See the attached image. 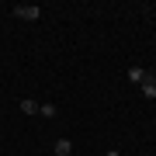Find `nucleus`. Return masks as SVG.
<instances>
[{
    "mask_svg": "<svg viewBox=\"0 0 156 156\" xmlns=\"http://www.w3.org/2000/svg\"><path fill=\"white\" fill-rule=\"evenodd\" d=\"M11 14L17 17V21H38V17H42V7L38 4H17Z\"/></svg>",
    "mask_w": 156,
    "mask_h": 156,
    "instance_id": "obj_1",
    "label": "nucleus"
},
{
    "mask_svg": "<svg viewBox=\"0 0 156 156\" xmlns=\"http://www.w3.org/2000/svg\"><path fill=\"white\" fill-rule=\"evenodd\" d=\"M139 94H142L146 101H156V69H149V73H146V80L139 83Z\"/></svg>",
    "mask_w": 156,
    "mask_h": 156,
    "instance_id": "obj_2",
    "label": "nucleus"
},
{
    "mask_svg": "<svg viewBox=\"0 0 156 156\" xmlns=\"http://www.w3.org/2000/svg\"><path fill=\"white\" fill-rule=\"evenodd\" d=\"M52 156H73V142H69V139H56V146H52Z\"/></svg>",
    "mask_w": 156,
    "mask_h": 156,
    "instance_id": "obj_3",
    "label": "nucleus"
},
{
    "mask_svg": "<svg viewBox=\"0 0 156 156\" xmlns=\"http://www.w3.org/2000/svg\"><path fill=\"white\" fill-rule=\"evenodd\" d=\"M146 73H149V69H142V66H128V80H132V83H142Z\"/></svg>",
    "mask_w": 156,
    "mask_h": 156,
    "instance_id": "obj_4",
    "label": "nucleus"
},
{
    "mask_svg": "<svg viewBox=\"0 0 156 156\" xmlns=\"http://www.w3.org/2000/svg\"><path fill=\"white\" fill-rule=\"evenodd\" d=\"M21 111H24V115H38V101L24 97V101H21Z\"/></svg>",
    "mask_w": 156,
    "mask_h": 156,
    "instance_id": "obj_5",
    "label": "nucleus"
},
{
    "mask_svg": "<svg viewBox=\"0 0 156 156\" xmlns=\"http://www.w3.org/2000/svg\"><path fill=\"white\" fill-rule=\"evenodd\" d=\"M38 115H45V118H56V104H38Z\"/></svg>",
    "mask_w": 156,
    "mask_h": 156,
    "instance_id": "obj_6",
    "label": "nucleus"
}]
</instances>
